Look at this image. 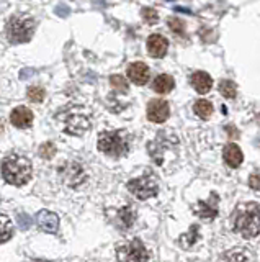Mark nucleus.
Masks as SVG:
<instances>
[{
    "mask_svg": "<svg viewBox=\"0 0 260 262\" xmlns=\"http://www.w3.org/2000/svg\"><path fill=\"white\" fill-rule=\"evenodd\" d=\"M197 213L203 220H213L218 215V207L216 203H211V199L209 202H198Z\"/></svg>",
    "mask_w": 260,
    "mask_h": 262,
    "instance_id": "dca6fc26",
    "label": "nucleus"
},
{
    "mask_svg": "<svg viewBox=\"0 0 260 262\" xmlns=\"http://www.w3.org/2000/svg\"><path fill=\"white\" fill-rule=\"evenodd\" d=\"M234 229L246 239L255 237L260 233V207L257 203H244L235 211Z\"/></svg>",
    "mask_w": 260,
    "mask_h": 262,
    "instance_id": "f257e3e1",
    "label": "nucleus"
},
{
    "mask_svg": "<svg viewBox=\"0 0 260 262\" xmlns=\"http://www.w3.org/2000/svg\"><path fill=\"white\" fill-rule=\"evenodd\" d=\"M195 236H197V226H192L190 233L183 236L182 239H185V243H188V244H195Z\"/></svg>",
    "mask_w": 260,
    "mask_h": 262,
    "instance_id": "c85d7f7f",
    "label": "nucleus"
},
{
    "mask_svg": "<svg viewBox=\"0 0 260 262\" xmlns=\"http://www.w3.org/2000/svg\"><path fill=\"white\" fill-rule=\"evenodd\" d=\"M2 177L12 185H23L31 177V162L20 154L7 156L2 162Z\"/></svg>",
    "mask_w": 260,
    "mask_h": 262,
    "instance_id": "f03ea898",
    "label": "nucleus"
},
{
    "mask_svg": "<svg viewBox=\"0 0 260 262\" xmlns=\"http://www.w3.org/2000/svg\"><path fill=\"white\" fill-rule=\"evenodd\" d=\"M44 89L43 87H39V85H31L28 89V98L31 102H35V103H39V102H43L44 100Z\"/></svg>",
    "mask_w": 260,
    "mask_h": 262,
    "instance_id": "412c9836",
    "label": "nucleus"
},
{
    "mask_svg": "<svg viewBox=\"0 0 260 262\" xmlns=\"http://www.w3.org/2000/svg\"><path fill=\"white\" fill-rule=\"evenodd\" d=\"M170 115V106L166 100H151L148 105V118L152 123H164Z\"/></svg>",
    "mask_w": 260,
    "mask_h": 262,
    "instance_id": "6e6552de",
    "label": "nucleus"
},
{
    "mask_svg": "<svg viewBox=\"0 0 260 262\" xmlns=\"http://www.w3.org/2000/svg\"><path fill=\"white\" fill-rule=\"evenodd\" d=\"M143 18H144L146 23L154 25V23H157L159 15H157L156 10H154V8H144V10H143Z\"/></svg>",
    "mask_w": 260,
    "mask_h": 262,
    "instance_id": "393cba45",
    "label": "nucleus"
},
{
    "mask_svg": "<svg viewBox=\"0 0 260 262\" xmlns=\"http://www.w3.org/2000/svg\"><path fill=\"white\" fill-rule=\"evenodd\" d=\"M219 92L226 98H234L235 94H238V89H235V84L232 80H223L219 84Z\"/></svg>",
    "mask_w": 260,
    "mask_h": 262,
    "instance_id": "6ab92c4d",
    "label": "nucleus"
},
{
    "mask_svg": "<svg viewBox=\"0 0 260 262\" xmlns=\"http://www.w3.org/2000/svg\"><path fill=\"white\" fill-rule=\"evenodd\" d=\"M223 156H224L226 164H227L229 167H239L241 164H242V161H244V154H242V151H241V147H239L238 144H234V143L227 144V146L224 147Z\"/></svg>",
    "mask_w": 260,
    "mask_h": 262,
    "instance_id": "4468645a",
    "label": "nucleus"
},
{
    "mask_svg": "<svg viewBox=\"0 0 260 262\" xmlns=\"http://www.w3.org/2000/svg\"><path fill=\"white\" fill-rule=\"evenodd\" d=\"M36 262H50V260H43V259H39V260H36Z\"/></svg>",
    "mask_w": 260,
    "mask_h": 262,
    "instance_id": "c756f323",
    "label": "nucleus"
},
{
    "mask_svg": "<svg viewBox=\"0 0 260 262\" xmlns=\"http://www.w3.org/2000/svg\"><path fill=\"white\" fill-rule=\"evenodd\" d=\"M174 87H175V80L172 76H169V74H160V76H157L152 82L154 92H157V94H169V92H172Z\"/></svg>",
    "mask_w": 260,
    "mask_h": 262,
    "instance_id": "2eb2a0df",
    "label": "nucleus"
},
{
    "mask_svg": "<svg viewBox=\"0 0 260 262\" xmlns=\"http://www.w3.org/2000/svg\"><path fill=\"white\" fill-rule=\"evenodd\" d=\"M193 112L198 115L201 120H208L211 117V113H213V103L205 100V98H201V100L195 102L193 105Z\"/></svg>",
    "mask_w": 260,
    "mask_h": 262,
    "instance_id": "f3484780",
    "label": "nucleus"
},
{
    "mask_svg": "<svg viewBox=\"0 0 260 262\" xmlns=\"http://www.w3.org/2000/svg\"><path fill=\"white\" fill-rule=\"evenodd\" d=\"M12 234H13V228H12V225H10L7 220H4V225L0 226V244L5 243V241H9L10 237H12Z\"/></svg>",
    "mask_w": 260,
    "mask_h": 262,
    "instance_id": "4be33fe9",
    "label": "nucleus"
},
{
    "mask_svg": "<svg viewBox=\"0 0 260 262\" xmlns=\"http://www.w3.org/2000/svg\"><path fill=\"white\" fill-rule=\"evenodd\" d=\"M36 28V23L33 18L25 15H15L7 23V38L12 45L28 43L33 38V33Z\"/></svg>",
    "mask_w": 260,
    "mask_h": 262,
    "instance_id": "7ed1b4c3",
    "label": "nucleus"
},
{
    "mask_svg": "<svg viewBox=\"0 0 260 262\" xmlns=\"http://www.w3.org/2000/svg\"><path fill=\"white\" fill-rule=\"evenodd\" d=\"M169 49V41L166 36L154 33L148 38V51L152 57H164Z\"/></svg>",
    "mask_w": 260,
    "mask_h": 262,
    "instance_id": "9b49d317",
    "label": "nucleus"
},
{
    "mask_svg": "<svg viewBox=\"0 0 260 262\" xmlns=\"http://www.w3.org/2000/svg\"><path fill=\"white\" fill-rule=\"evenodd\" d=\"M192 85L193 89L197 90L198 94H208L211 87H213V79L209 77V74L203 72V71H197L192 74Z\"/></svg>",
    "mask_w": 260,
    "mask_h": 262,
    "instance_id": "f8f14e48",
    "label": "nucleus"
},
{
    "mask_svg": "<svg viewBox=\"0 0 260 262\" xmlns=\"http://www.w3.org/2000/svg\"><path fill=\"white\" fill-rule=\"evenodd\" d=\"M249 256L247 254H244V251H232V252H229L226 256V259H227V262H249V259H247Z\"/></svg>",
    "mask_w": 260,
    "mask_h": 262,
    "instance_id": "b1692460",
    "label": "nucleus"
},
{
    "mask_svg": "<svg viewBox=\"0 0 260 262\" xmlns=\"http://www.w3.org/2000/svg\"><path fill=\"white\" fill-rule=\"evenodd\" d=\"M38 226L46 233H56L59 228V220L54 213L48 210H41L38 213Z\"/></svg>",
    "mask_w": 260,
    "mask_h": 262,
    "instance_id": "ddd939ff",
    "label": "nucleus"
},
{
    "mask_svg": "<svg viewBox=\"0 0 260 262\" xmlns=\"http://www.w3.org/2000/svg\"><path fill=\"white\" fill-rule=\"evenodd\" d=\"M120 223L123 228H129L134 223V211L129 207H126L120 211Z\"/></svg>",
    "mask_w": 260,
    "mask_h": 262,
    "instance_id": "aec40b11",
    "label": "nucleus"
},
{
    "mask_svg": "<svg viewBox=\"0 0 260 262\" xmlns=\"http://www.w3.org/2000/svg\"><path fill=\"white\" fill-rule=\"evenodd\" d=\"M90 128V121L85 117L84 113H70L64 120V129L70 135L80 136L84 135L85 131Z\"/></svg>",
    "mask_w": 260,
    "mask_h": 262,
    "instance_id": "0eeeda50",
    "label": "nucleus"
},
{
    "mask_svg": "<svg viewBox=\"0 0 260 262\" xmlns=\"http://www.w3.org/2000/svg\"><path fill=\"white\" fill-rule=\"evenodd\" d=\"M169 27L172 28L175 33H178V35H182V33L185 31V25L182 23L180 18H170L169 20Z\"/></svg>",
    "mask_w": 260,
    "mask_h": 262,
    "instance_id": "bb28decb",
    "label": "nucleus"
},
{
    "mask_svg": "<svg viewBox=\"0 0 260 262\" xmlns=\"http://www.w3.org/2000/svg\"><path fill=\"white\" fill-rule=\"evenodd\" d=\"M99 149L111 158H120L128 152V141L120 131H107L99 138Z\"/></svg>",
    "mask_w": 260,
    "mask_h": 262,
    "instance_id": "20e7f679",
    "label": "nucleus"
},
{
    "mask_svg": "<svg viewBox=\"0 0 260 262\" xmlns=\"http://www.w3.org/2000/svg\"><path fill=\"white\" fill-rule=\"evenodd\" d=\"M128 190L139 200L151 199L159 192V184L152 176H143L128 182Z\"/></svg>",
    "mask_w": 260,
    "mask_h": 262,
    "instance_id": "423d86ee",
    "label": "nucleus"
},
{
    "mask_svg": "<svg viewBox=\"0 0 260 262\" xmlns=\"http://www.w3.org/2000/svg\"><path fill=\"white\" fill-rule=\"evenodd\" d=\"M80 176H82V169H80L79 164H67V166L64 167V179H66L67 184L79 182Z\"/></svg>",
    "mask_w": 260,
    "mask_h": 262,
    "instance_id": "a211bd4d",
    "label": "nucleus"
},
{
    "mask_svg": "<svg viewBox=\"0 0 260 262\" xmlns=\"http://www.w3.org/2000/svg\"><path fill=\"white\" fill-rule=\"evenodd\" d=\"M110 82H111V85L115 87L116 90H120V92H126V90H128V82L125 80V77H121V76H111L110 77Z\"/></svg>",
    "mask_w": 260,
    "mask_h": 262,
    "instance_id": "5701e85b",
    "label": "nucleus"
},
{
    "mask_svg": "<svg viewBox=\"0 0 260 262\" xmlns=\"http://www.w3.org/2000/svg\"><path fill=\"white\" fill-rule=\"evenodd\" d=\"M249 185L254 188V190H260V172H255L249 177Z\"/></svg>",
    "mask_w": 260,
    "mask_h": 262,
    "instance_id": "cd10ccee",
    "label": "nucleus"
},
{
    "mask_svg": "<svg viewBox=\"0 0 260 262\" xmlns=\"http://www.w3.org/2000/svg\"><path fill=\"white\" fill-rule=\"evenodd\" d=\"M120 262H148L149 252L139 239H133L126 244H121L116 249Z\"/></svg>",
    "mask_w": 260,
    "mask_h": 262,
    "instance_id": "39448f33",
    "label": "nucleus"
},
{
    "mask_svg": "<svg viewBox=\"0 0 260 262\" xmlns=\"http://www.w3.org/2000/svg\"><path fill=\"white\" fill-rule=\"evenodd\" d=\"M10 121L13 126L17 128H30L33 125V112L27 106H17V108H13L12 113H10Z\"/></svg>",
    "mask_w": 260,
    "mask_h": 262,
    "instance_id": "9d476101",
    "label": "nucleus"
},
{
    "mask_svg": "<svg viewBox=\"0 0 260 262\" xmlns=\"http://www.w3.org/2000/svg\"><path fill=\"white\" fill-rule=\"evenodd\" d=\"M56 152V146L53 143H44L41 147H39V154H41V158L44 159H51Z\"/></svg>",
    "mask_w": 260,
    "mask_h": 262,
    "instance_id": "a878e982",
    "label": "nucleus"
},
{
    "mask_svg": "<svg viewBox=\"0 0 260 262\" xmlns=\"http://www.w3.org/2000/svg\"><path fill=\"white\" fill-rule=\"evenodd\" d=\"M149 76H151V71L148 68V64L137 61L128 66V77L136 85H144L146 82L149 80Z\"/></svg>",
    "mask_w": 260,
    "mask_h": 262,
    "instance_id": "1a4fd4ad",
    "label": "nucleus"
}]
</instances>
